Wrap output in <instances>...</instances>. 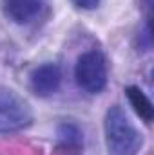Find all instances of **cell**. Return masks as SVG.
<instances>
[{
    "mask_svg": "<svg viewBox=\"0 0 154 155\" xmlns=\"http://www.w3.org/2000/svg\"><path fill=\"white\" fill-rule=\"evenodd\" d=\"M62 83V71L56 63H44L31 74V90L40 97L53 96Z\"/></svg>",
    "mask_w": 154,
    "mask_h": 155,
    "instance_id": "277c9868",
    "label": "cell"
},
{
    "mask_svg": "<svg viewBox=\"0 0 154 155\" xmlns=\"http://www.w3.org/2000/svg\"><path fill=\"white\" fill-rule=\"evenodd\" d=\"M33 112L24 97L7 87H0V134L18 132L29 126Z\"/></svg>",
    "mask_w": 154,
    "mask_h": 155,
    "instance_id": "7a4b0ae2",
    "label": "cell"
},
{
    "mask_svg": "<svg viewBox=\"0 0 154 155\" xmlns=\"http://www.w3.org/2000/svg\"><path fill=\"white\" fill-rule=\"evenodd\" d=\"M75 78L78 87L89 94H100L107 85V63L100 51L83 52L76 61Z\"/></svg>",
    "mask_w": 154,
    "mask_h": 155,
    "instance_id": "3957f363",
    "label": "cell"
},
{
    "mask_svg": "<svg viewBox=\"0 0 154 155\" xmlns=\"http://www.w3.org/2000/svg\"><path fill=\"white\" fill-rule=\"evenodd\" d=\"M58 143L62 148H67V150H80L83 146V134L82 130L78 128L76 124L73 123H62L58 126Z\"/></svg>",
    "mask_w": 154,
    "mask_h": 155,
    "instance_id": "52a82bcc",
    "label": "cell"
},
{
    "mask_svg": "<svg viewBox=\"0 0 154 155\" xmlns=\"http://www.w3.org/2000/svg\"><path fill=\"white\" fill-rule=\"evenodd\" d=\"M73 4L80 9H94V7H98L100 0H73Z\"/></svg>",
    "mask_w": 154,
    "mask_h": 155,
    "instance_id": "ba28073f",
    "label": "cell"
},
{
    "mask_svg": "<svg viewBox=\"0 0 154 155\" xmlns=\"http://www.w3.org/2000/svg\"><path fill=\"white\" fill-rule=\"evenodd\" d=\"M44 0H5V13L16 24H27L38 16Z\"/></svg>",
    "mask_w": 154,
    "mask_h": 155,
    "instance_id": "5b68a950",
    "label": "cell"
},
{
    "mask_svg": "<svg viewBox=\"0 0 154 155\" xmlns=\"http://www.w3.org/2000/svg\"><path fill=\"white\" fill-rule=\"evenodd\" d=\"M103 130L109 155H136L143 144L142 134L132 126L127 114L118 105L107 110Z\"/></svg>",
    "mask_w": 154,
    "mask_h": 155,
    "instance_id": "6da1fadb",
    "label": "cell"
},
{
    "mask_svg": "<svg viewBox=\"0 0 154 155\" xmlns=\"http://www.w3.org/2000/svg\"><path fill=\"white\" fill-rule=\"evenodd\" d=\"M125 96L132 107V110L136 112V116L142 117L145 123H151L154 117V107L151 99L145 96V92L140 87H127L125 88Z\"/></svg>",
    "mask_w": 154,
    "mask_h": 155,
    "instance_id": "8992f818",
    "label": "cell"
}]
</instances>
